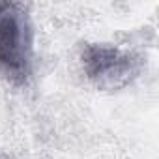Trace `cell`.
Listing matches in <instances>:
<instances>
[{
	"instance_id": "2",
	"label": "cell",
	"mask_w": 159,
	"mask_h": 159,
	"mask_svg": "<svg viewBox=\"0 0 159 159\" xmlns=\"http://www.w3.org/2000/svg\"><path fill=\"white\" fill-rule=\"evenodd\" d=\"M81 64L86 79L99 90L127 86L142 67L139 54L109 43H86L81 52Z\"/></svg>"
},
{
	"instance_id": "3",
	"label": "cell",
	"mask_w": 159,
	"mask_h": 159,
	"mask_svg": "<svg viewBox=\"0 0 159 159\" xmlns=\"http://www.w3.org/2000/svg\"><path fill=\"white\" fill-rule=\"evenodd\" d=\"M0 159H11L10 155H6V153H0Z\"/></svg>"
},
{
	"instance_id": "1",
	"label": "cell",
	"mask_w": 159,
	"mask_h": 159,
	"mask_svg": "<svg viewBox=\"0 0 159 159\" xmlns=\"http://www.w3.org/2000/svg\"><path fill=\"white\" fill-rule=\"evenodd\" d=\"M32 23L21 2H0V69L15 84L26 83L32 66Z\"/></svg>"
}]
</instances>
